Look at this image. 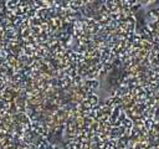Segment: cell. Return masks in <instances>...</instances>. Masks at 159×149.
Returning a JSON list of instances; mask_svg holds the SVG:
<instances>
[{"label": "cell", "mask_w": 159, "mask_h": 149, "mask_svg": "<svg viewBox=\"0 0 159 149\" xmlns=\"http://www.w3.org/2000/svg\"><path fill=\"white\" fill-rule=\"evenodd\" d=\"M123 66L125 76L117 89L159 138V6L137 29Z\"/></svg>", "instance_id": "cell-1"}]
</instances>
